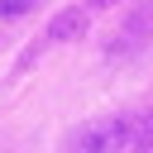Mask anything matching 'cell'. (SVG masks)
Returning <instances> with one entry per match:
<instances>
[{"mask_svg": "<svg viewBox=\"0 0 153 153\" xmlns=\"http://www.w3.org/2000/svg\"><path fill=\"white\" fill-rule=\"evenodd\" d=\"M38 0H0V19H14V14H24V10H33Z\"/></svg>", "mask_w": 153, "mask_h": 153, "instance_id": "cell-3", "label": "cell"}, {"mask_svg": "<svg viewBox=\"0 0 153 153\" xmlns=\"http://www.w3.org/2000/svg\"><path fill=\"white\" fill-rule=\"evenodd\" d=\"M86 24H91V5H72V10H62L53 24H48V43H67V38H81L86 33Z\"/></svg>", "mask_w": 153, "mask_h": 153, "instance_id": "cell-2", "label": "cell"}, {"mask_svg": "<svg viewBox=\"0 0 153 153\" xmlns=\"http://www.w3.org/2000/svg\"><path fill=\"white\" fill-rule=\"evenodd\" d=\"M134 143V120L110 115V120H91L67 139V153H129Z\"/></svg>", "mask_w": 153, "mask_h": 153, "instance_id": "cell-1", "label": "cell"}, {"mask_svg": "<svg viewBox=\"0 0 153 153\" xmlns=\"http://www.w3.org/2000/svg\"><path fill=\"white\" fill-rule=\"evenodd\" d=\"M86 5H91V10H110L115 0H86Z\"/></svg>", "mask_w": 153, "mask_h": 153, "instance_id": "cell-4", "label": "cell"}]
</instances>
